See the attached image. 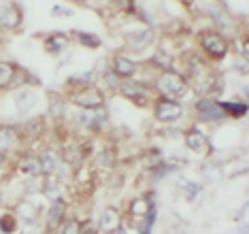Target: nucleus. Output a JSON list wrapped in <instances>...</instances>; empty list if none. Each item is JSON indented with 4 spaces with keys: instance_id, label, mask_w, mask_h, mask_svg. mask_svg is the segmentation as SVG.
I'll use <instances>...</instances> for the list:
<instances>
[{
    "instance_id": "obj_3",
    "label": "nucleus",
    "mask_w": 249,
    "mask_h": 234,
    "mask_svg": "<svg viewBox=\"0 0 249 234\" xmlns=\"http://www.w3.org/2000/svg\"><path fill=\"white\" fill-rule=\"evenodd\" d=\"M38 102V96L35 90H19L18 94H15V107L21 111V113H28L30 109H35Z\"/></svg>"
},
{
    "instance_id": "obj_20",
    "label": "nucleus",
    "mask_w": 249,
    "mask_h": 234,
    "mask_svg": "<svg viewBox=\"0 0 249 234\" xmlns=\"http://www.w3.org/2000/svg\"><path fill=\"white\" fill-rule=\"evenodd\" d=\"M11 66L9 64H0V83H7L9 79H11Z\"/></svg>"
},
{
    "instance_id": "obj_14",
    "label": "nucleus",
    "mask_w": 249,
    "mask_h": 234,
    "mask_svg": "<svg viewBox=\"0 0 249 234\" xmlns=\"http://www.w3.org/2000/svg\"><path fill=\"white\" fill-rule=\"evenodd\" d=\"M122 92L130 96V98H137V96H145V88H141L139 83H124Z\"/></svg>"
},
{
    "instance_id": "obj_21",
    "label": "nucleus",
    "mask_w": 249,
    "mask_h": 234,
    "mask_svg": "<svg viewBox=\"0 0 249 234\" xmlns=\"http://www.w3.org/2000/svg\"><path fill=\"white\" fill-rule=\"evenodd\" d=\"M222 111H234L232 115H243L245 113V105H224Z\"/></svg>"
},
{
    "instance_id": "obj_23",
    "label": "nucleus",
    "mask_w": 249,
    "mask_h": 234,
    "mask_svg": "<svg viewBox=\"0 0 249 234\" xmlns=\"http://www.w3.org/2000/svg\"><path fill=\"white\" fill-rule=\"evenodd\" d=\"M132 213L134 215H145L147 213V204H145V200H137L132 204Z\"/></svg>"
},
{
    "instance_id": "obj_7",
    "label": "nucleus",
    "mask_w": 249,
    "mask_h": 234,
    "mask_svg": "<svg viewBox=\"0 0 249 234\" xmlns=\"http://www.w3.org/2000/svg\"><path fill=\"white\" fill-rule=\"evenodd\" d=\"M60 160H58V156L55 153H52V151H45L43 153V158H41V170H45L47 175H53V173H58L60 170Z\"/></svg>"
},
{
    "instance_id": "obj_1",
    "label": "nucleus",
    "mask_w": 249,
    "mask_h": 234,
    "mask_svg": "<svg viewBox=\"0 0 249 234\" xmlns=\"http://www.w3.org/2000/svg\"><path fill=\"white\" fill-rule=\"evenodd\" d=\"M158 88H160L162 94L166 96H179L185 92V83L183 79L179 75H175V72H166V75L160 77V81H158Z\"/></svg>"
},
{
    "instance_id": "obj_10",
    "label": "nucleus",
    "mask_w": 249,
    "mask_h": 234,
    "mask_svg": "<svg viewBox=\"0 0 249 234\" xmlns=\"http://www.w3.org/2000/svg\"><path fill=\"white\" fill-rule=\"evenodd\" d=\"M185 141H188L190 149L196 151V153H202L205 151V147H207V141H205V136H202L200 132H190L188 136H185Z\"/></svg>"
},
{
    "instance_id": "obj_25",
    "label": "nucleus",
    "mask_w": 249,
    "mask_h": 234,
    "mask_svg": "<svg viewBox=\"0 0 249 234\" xmlns=\"http://www.w3.org/2000/svg\"><path fill=\"white\" fill-rule=\"evenodd\" d=\"M53 15H72V11L71 9H62V7H53Z\"/></svg>"
},
{
    "instance_id": "obj_17",
    "label": "nucleus",
    "mask_w": 249,
    "mask_h": 234,
    "mask_svg": "<svg viewBox=\"0 0 249 234\" xmlns=\"http://www.w3.org/2000/svg\"><path fill=\"white\" fill-rule=\"evenodd\" d=\"M64 45H66V38H64V36H52V38L47 41V49L55 54V51H62V49H64Z\"/></svg>"
},
{
    "instance_id": "obj_19",
    "label": "nucleus",
    "mask_w": 249,
    "mask_h": 234,
    "mask_svg": "<svg viewBox=\"0 0 249 234\" xmlns=\"http://www.w3.org/2000/svg\"><path fill=\"white\" fill-rule=\"evenodd\" d=\"M24 170H28L30 175H38L41 173V162H36V160H26L24 162Z\"/></svg>"
},
{
    "instance_id": "obj_2",
    "label": "nucleus",
    "mask_w": 249,
    "mask_h": 234,
    "mask_svg": "<svg viewBox=\"0 0 249 234\" xmlns=\"http://www.w3.org/2000/svg\"><path fill=\"white\" fill-rule=\"evenodd\" d=\"M196 109L198 113H200V117L205 119V122H213V119H219L224 115V111H222V107L217 105V102H213V100H198V105H196Z\"/></svg>"
},
{
    "instance_id": "obj_8",
    "label": "nucleus",
    "mask_w": 249,
    "mask_h": 234,
    "mask_svg": "<svg viewBox=\"0 0 249 234\" xmlns=\"http://www.w3.org/2000/svg\"><path fill=\"white\" fill-rule=\"evenodd\" d=\"M151 38H154V34H151L149 30H143V32H139V34H132V36H128V47L130 49H143L147 47V45L151 43Z\"/></svg>"
},
{
    "instance_id": "obj_22",
    "label": "nucleus",
    "mask_w": 249,
    "mask_h": 234,
    "mask_svg": "<svg viewBox=\"0 0 249 234\" xmlns=\"http://www.w3.org/2000/svg\"><path fill=\"white\" fill-rule=\"evenodd\" d=\"M79 38H81V41L86 43L88 47H98V45H100L98 38H96V36H89V34H79Z\"/></svg>"
},
{
    "instance_id": "obj_16",
    "label": "nucleus",
    "mask_w": 249,
    "mask_h": 234,
    "mask_svg": "<svg viewBox=\"0 0 249 234\" xmlns=\"http://www.w3.org/2000/svg\"><path fill=\"white\" fill-rule=\"evenodd\" d=\"M18 213L24 221H35V209L30 207V202H21L18 207Z\"/></svg>"
},
{
    "instance_id": "obj_9",
    "label": "nucleus",
    "mask_w": 249,
    "mask_h": 234,
    "mask_svg": "<svg viewBox=\"0 0 249 234\" xmlns=\"http://www.w3.org/2000/svg\"><path fill=\"white\" fill-rule=\"evenodd\" d=\"M117 226H120V215H117V211L107 209L103 213V217H100V228H103V230H115Z\"/></svg>"
},
{
    "instance_id": "obj_5",
    "label": "nucleus",
    "mask_w": 249,
    "mask_h": 234,
    "mask_svg": "<svg viewBox=\"0 0 249 234\" xmlns=\"http://www.w3.org/2000/svg\"><path fill=\"white\" fill-rule=\"evenodd\" d=\"M181 107L177 105V102H160L156 109V115L158 119H162V122H175V119H179L181 115Z\"/></svg>"
},
{
    "instance_id": "obj_15",
    "label": "nucleus",
    "mask_w": 249,
    "mask_h": 234,
    "mask_svg": "<svg viewBox=\"0 0 249 234\" xmlns=\"http://www.w3.org/2000/svg\"><path fill=\"white\" fill-rule=\"evenodd\" d=\"M64 215V204H60V202H55L52 209H49V213H47V221L49 224H58L60 217Z\"/></svg>"
},
{
    "instance_id": "obj_26",
    "label": "nucleus",
    "mask_w": 249,
    "mask_h": 234,
    "mask_svg": "<svg viewBox=\"0 0 249 234\" xmlns=\"http://www.w3.org/2000/svg\"><path fill=\"white\" fill-rule=\"evenodd\" d=\"M0 164H2V151H0Z\"/></svg>"
},
{
    "instance_id": "obj_18",
    "label": "nucleus",
    "mask_w": 249,
    "mask_h": 234,
    "mask_svg": "<svg viewBox=\"0 0 249 234\" xmlns=\"http://www.w3.org/2000/svg\"><path fill=\"white\" fill-rule=\"evenodd\" d=\"M0 230H2L4 234H9V232L15 230V219H13V215H2V217H0Z\"/></svg>"
},
{
    "instance_id": "obj_11",
    "label": "nucleus",
    "mask_w": 249,
    "mask_h": 234,
    "mask_svg": "<svg viewBox=\"0 0 249 234\" xmlns=\"http://www.w3.org/2000/svg\"><path fill=\"white\" fill-rule=\"evenodd\" d=\"M18 24H19V11L15 9V7L7 9L2 15H0V26H4V28H13V26H18Z\"/></svg>"
},
{
    "instance_id": "obj_13",
    "label": "nucleus",
    "mask_w": 249,
    "mask_h": 234,
    "mask_svg": "<svg viewBox=\"0 0 249 234\" xmlns=\"http://www.w3.org/2000/svg\"><path fill=\"white\" fill-rule=\"evenodd\" d=\"M13 143H15V132H13V130H11V128H2V130H0V151L13 147Z\"/></svg>"
},
{
    "instance_id": "obj_6",
    "label": "nucleus",
    "mask_w": 249,
    "mask_h": 234,
    "mask_svg": "<svg viewBox=\"0 0 249 234\" xmlns=\"http://www.w3.org/2000/svg\"><path fill=\"white\" fill-rule=\"evenodd\" d=\"M202 47L213 55H224L226 54V41L222 36H217V34H213V32H209V34L202 36Z\"/></svg>"
},
{
    "instance_id": "obj_4",
    "label": "nucleus",
    "mask_w": 249,
    "mask_h": 234,
    "mask_svg": "<svg viewBox=\"0 0 249 234\" xmlns=\"http://www.w3.org/2000/svg\"><path fill=\"white\" fill-rule=\"evenodd\" d=\"M72 102L88 107V109H96V107L103 105V96H100V92H96V90H86V92H79L72 96Z\"/></svg>"
},
{
    "instance_id": "obj_12",
    "label": "nucleus",
    "mask_w": 249,
    "mask_h": 234,
    "mask_svg": "<svg viewBox=\"0 0 249 234\" xmlns=\"http://www.w3.org/2000/svg\"><path fill=\"white\" fill-rule=\"evenodd\" d=\"M113 68H115L117 75H132L134 72V62L128 60V58H115Z\"/></svg>"
},
{
    "instance_id": "obj_24",
    "label": "nucleus",
    "mask_w": 249,
    "mask_h": 234,
    "mask_svg": "<svg viewBox=\"0 0 249 234\" xmlns=\"http://www.w3.org/2000/svg\"><path fill=\"white\" fill-rule=\"evenodd\" d=\"M64 234H79V224H77V221H71V224L66 226Z\"/></svg>"
}]
</instances>
